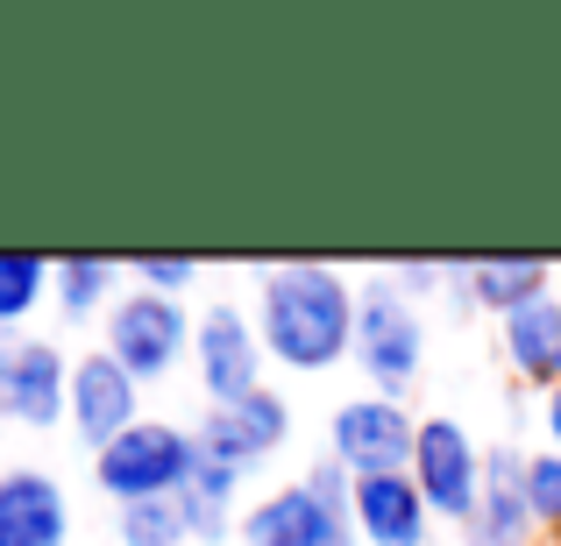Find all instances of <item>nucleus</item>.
Here are the masks:
<instances>
[{
	"label": "nucleus",
	"mask_w": 561,
	"mask_h": 546,
	"mask_svg": "<svg viewBox=\"0 0 561 546\" xmlns=\"http://www.w3.org/2000/svg\"><path fill=\"white\" fill-rule=\"evenodd\" d=\"M526 504H534V525L554 533L561 525V454L554 448H534L526 454Z\"/></svg>",
	"instance_id": "21"
},
{
	"label": "nucleus",
	"mask_w": 561,
	"mask_h": 546,
	"mask_svg": "<svg viewBox=\"0 0 561 546\" xmlns=\"http://www.w3.org/2000/svg\"><path fill=\"white\" fill-rule=\"evenodd\" d=\"M412 448H420V419L405 411V397L363 391L328 411V462H342L356 483L412 476Z\"/></svg>",
	"instance_id": "3"
},
{
	"label": "nucleus",
	"mask_w": 561,
	"mask_h": 546,
	"mask_svg": "<svg viewBox=\"0 0 561 546\" xmlns=\"http://www.w3.org/2000/svg\"><path fill=\"white\" fill-rule=\"evenodd\" d=\"M71 405V362L57 341L43 334H0V419L43 433V426H65Z\"/></svg>",
	"instance_id": "8"
},
{
	"label": "nucleus",
	"mask_w": 561,
	"mask_h": 546,
	"mask_svg": "<svg viewBox=\"0 0 561 546\" xmlns=\"http://www.w3.org/2000/svg\"><path fill=\"white\" fill-rule=\"evenodd\" d=\"M136 284L164 291V299H185L199 284V256H136Z\"/></svg>",
	"instance_id": "22"
},
{
	"label": "nucleus",
	"mask_w": 561,
	"mask_h": 546,
	"mask_svg": "<svg viewBox=\"0 0 561 546\" xmlns=\"http://www.w3.org/2000/svg\"><path fill=\"white\" fill-rule=\"evenodd\" d=\"M356 525L334 519L328 504H320L306 483H291V490H271L263 504L242 511V546H342Z\"/></svg>",
	"instance_id": "14"
},
{
	"label": "nucleus",
	"mask_w": 561,
	"mask_h": 546,
	"mask_svg": "<svg viewBox=\"0 0 561 546\" xmlns=\"http://www.w3.org/2000/svg\"><path fill=\"white\" fill-rule=\"evenodd\" d=\"M71 539V497L43 468L0 476V546H65Z\"/></svg>",
	"instance_id": "12"
},
{
	"label": "nucleus",
	"mask_w": 561,
	"mask_h": 546,
	"mask_svg": "<svg viewBox=\"0 0 561 546\" xmlns=\"http://www.w3.org/2000/svg\"><path fill=\"white\" fill-rule=\"evenodd\" d=\"M448 270H455V263H434V256H405V263H391V270H383V284H391V291H405V299H420V291L448 284Z\"/></svg>",
	"instance_id": "23"
},
{
	"label": "nucleus",
	"mask_w": 561,
	"mask_h": 546,
	"mask_svg": "<svg viewBox=\"0 0 561 546\" xmlns=\"http://www.w3.org/2000/svg\"><path fill=\"white\" fill-rule=\"evenodd\" d=\"M114 539L122 546H192V525H185L179 497H157V504H122L114 511Z\"/></svg>",
	"instance_id": "20"
},
{
	"label": "nucleus",
	"mask_w": 561,
	"mask_h": 546,
	"mask_svg": "<svg viewBox=\"0 0 561 546\" xmlns=\"http://www.w3.org/2000/svg\"><path fill=\"white\" fill-rule=\"evenodd\" d=\"M249 313H256V334H263V348H271L277 369L320 376V369L356 356L363 284H348V270H334V263H320V256L263 263Z\"/></svg>",
	"instance_id": "1"
},
{
	"label": "nucleus",
	"mask_w": 561,
	"mask_h": 546,
	"mask_svg": "<svg viewBox=\"0 0 561 546\" xmlns=\"http://www.w3.org/2000/svg\"><path fill=\"white\" fill-rule=\"evenodd\" d=\"M234 490H242V476L220 462H199L192 468V483L179 490V511L192 525V539H228L234 533Z\"/></svg>",
	"instance_id": "19"
},
{
	"label": "nucleus",
	"mask_w": 561,
	"mask_h": 546,
	"mask_svg": "<svg viewBox=\"0 0 561 546\" xmlns=\"http://www.w3.org/2000/svg\"><path fill=\"white\" fill-rule=\"evenodd\" d=\"M199 468V440L192 426H171V419H136L114 448L93 454V483L122 504H157V497H179Z\"/></svg>",
	"instance_id": "2"
},
{
	"label": "nucleus",
	"mask_w": 561,
	"mask_h": 546,
	"mask_svg": "<svg viewBox=\"0 0 561 546\" xmlns=\"http://www.w3.org/2000/svg\"><path fill=\"white\" fill-rule=\"evenodd\" d=\"M57 263L28 256V248H0V334H28V313L50 305Z\"/></svg>",
	"instance_id": "18"
},
{
	"label": "nucleus",
	"mask_w": 561,
	"mask_h": 546,
	"mask_svg": "<svg viewBox=\"0 0 561 546\" xmlns=\"http://www.w3.org/2000/svg\"><path fill=\"white\" fill-rule=\"evenodd\" d=\"M263 362H271V348H263L256 334V313H242V305H206L199 313V334H192V376H199L206 405H242V397L263 391Z\"/></svg>",
	"instance_id": "7"
},
{
	"label": "nucleus",
	"mask_w": 561,
	"mask_h": 546,
	"mask_svg": "<svg viewBox=\"0 0 561 546\" xmlns=\"http://www.w3.org/2000/svg\"><path fill=\"white\" fill-rule=\"evenodd\" d=\"M534 504H526V454L491 448V476H483V504L462 525V546H534Z\"/></svg>",
	"instance_id": "13"
},
{
	"label": "nucleus",
	"mask_w": 561,
	"mask_h": 546,
	"mask_svg": "<svg viewBox=\"0 0 561 546\" xmlns=\"http://www.w3.org/2000/svg\"><path fill=\"white\" fill-rule=\"evenodd\" d=\"M483 476H491V448H477V433H469L462 419H448V411L420 419L412 483H420V497L434 504V519H448V525H469V519H477Z\"/></svg>",
	"instance_id": "6"
},
{
	"label": "nucleus",
	"mask_w": 561,
	"mask_h": 546,
	"mask_svg": "<svg viewBox=\"0 0 561 546\" xmlns=\"http://www.w3.org/2000/svg\"><path fill=\"white\" fill-rule=\"evenodd\" d=\"M192 334H199V313H185V299L122 291V305L107 313V356L136 383H164L179 376V362H192Z\"/></svg>",
	"instance_id": "5"
},
{
	"label": "nucleus",
	"mask_w": 561,
	"mask_h": 546,
	"mask_svg": "<svg viewBox=\"0 0 561 546\" xmlns=\"http://www.w3.org/2000/svg\"><path fill=\"white\" fill-rule=\"evenodd\" d=\"M561 291V270L548 256H469L448 270V299L462 313H491V320H512L526 313L534 299Z\"/></svg>",
	"instance_id": "11"
},
{
	"label": "nucleus",
	"mask_w": 561,
	"mask_h": 546,
	"mask_svg": "<svg viewBox=\"0 0 561 546\" xmlns=\"http://www.w3.org/2000/svg\"><path fill=\"white\" fill-rule=\"evenodd\" d=\"M548 546H561V525H554V533H548Z\"/></svg>",
	"instance_id": "25"
},
{
	"label": "nucleus",
	"mask_w": 561,
	"mask_h": 546,
	"mask_svg": "<svg viewBox=\"0 0 561 546\" xmlns=\"http://www.w3.org/2000/svg\"><path fill=\"white\" fill-rule=\"evenodd\" d=\"M497 348H505V369L519 383H534L540 397L561 391V291L534 299L526 313L497 320Z\"/></svg>",
	"instance_id": "16"
},
{
	"label": "nucleus",
	"mask_w": 561,
	"mask_h": 546,
	"mask_svg": "<svg viewBox=\"0 0 561 546\" xmlns=\"http://www.w3.org/2000/svg\"><path fill=\"white\" fill-rule=\"evenodd\" d=\"M363 383H370L377 397H405L412 383H420V362H426V320L420 305L405 299V291H391L377 277V284H363V313H356V356Z\"/></svg>",
	"instance_id": "4"
},
{
	"label": "nucleus",
	"mask_w": 561,
	"mask_h": 546,
	"mask_svg": "<svg viewBox=\"0 0 561 546\" xmlns=\"http://www.w3.org/2000/svg\"><path fill=\"white\" fill-rule=\"evenodd\" d=\"M540 433H548V448L561 454V391H548V397H540Z\"/></svg>",
	"instance_id": "24"
},
{
	"label": "nucleus",
	"mask_w": 561,
	"mask_h": 546,
	"mask_svg": "<svg viewBox=\"0 0 561 546\" xmlns=\"http://www.w3.org/2000/svg\"><path fill=\"white\" fill-rule=\"evenodd\" d=\"M50 305L85 327V320H107L122 305V263L114 256H57V284H50Z\"/></svg>",
	"instance_id": "17"
},
{
	"label": "nucleus",
	"mask_w": 561,
	"mask_h": 546,
	"mask_svg": "<svg viewBox=\"0 0 561 546\" xmlns=\"http://www.w3.org/2000/svg\"><path fill=\"white\" fill-rule=\"evenodd\" d=\"M285 433H291V405L277 391H256V397H242V405H206V419L192 426L199 462H220V468H234V476L271 462V454L285 448Z\"/></svg>",
	"instance_id": "9"
},
{
	"label": "nucleus",
	"mask_w": 561,
	"mask_h": 546,
	"mask_svg": "<svg viewBox=\"0 0 561 546\" xmlns=\"http://www.w3.org/2000/svg\"><path fill=\"white\" fill-rule=\"evenodd\" d=\"M142 419V383L128 376L122 362L107 356V348H93V356L71 362V405H65V426L85 440V448H114V440L128 433V426Z\"/></svg>",
	"instance_id": "10"
},
{
	"label": "nucleus",
	"mask_w": 561,
	"mask_h": 546,
	"mask_svg": "<svg viewBox=\"0 0 561 546\" xmlns=\"http://www.w3.org/2000/svg\"><path fill=\"white\" fill-rule=\"evenodd\" d=\"M356 539L363 546H426L434 539V504L412 476H370L356 483Z\"/></svg>",
	"instance_id": "15"
}]
</instances>
